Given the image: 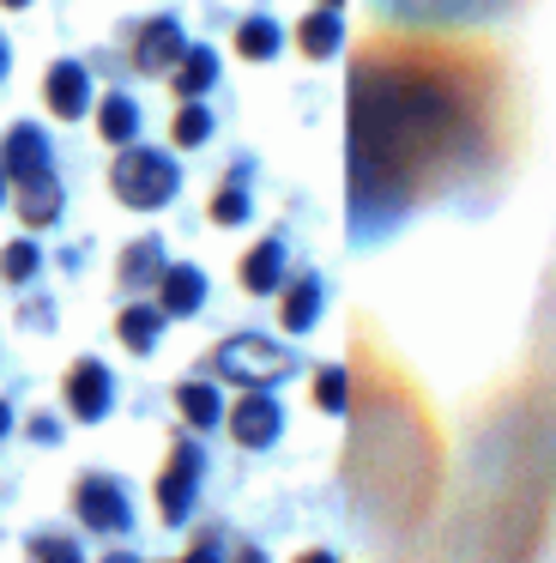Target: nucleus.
<instances>
[{"label": "nucleus", "mask_w": 556, "mask_h": 563, "mask_svg": "<svg viewBox=\"0 0 556 563\" xmlns=\"http://www.w3.org/2000/svg\"><path fill=\"white\" fill-rule=\"evenodd\" d=\"M490 110V86L466 55L363 49L351 74V200L363 231L454 183L483 152Z\"/></svg>", "instance_id": "obj_1"}, {"label": "nucleus", "mask_w": 556, "mask_h": 563, "mask_svg": "<svg viewBox=\"0 0 556 563\" xmlns=\"http://www.w3.org/2000/svg\"><path fill=\"white\" fill-rule=\"evenodd\" d=\"M109 188H115L121 207L157 212L164 200H176L181 170H176V158H164V152H152V146H127L115 164H109Z\"/></svg>", "instance_id": "obj_2"}, {"label": "nucleus", "mask_w": 556, "mask_h": 563, "mask_svg": "<svg viewBox=\"0 0 556 563\" xmlns=\"http://www.w3.org/2000/svg\"><path fill=\"white\" fill-rule=\"evenodd\" d=\"M212 364H218L224 382H242V388H273L278 376H290V352H278L273 340H260V333H236V340H224Z\"/></svg>", "instance_id": "obj_3"}, {"label": "nucleus", "mask_w": 556, "mask_h": 563, "mask_svg": "<svg viewBox=\"0 0 556 563\" xmlns=\"http://www.w3.org/2000/svg\"><path fill=\"white\" fill-rule=\"evenodd\" d=\"M200 473H205V454L193 437H176L164 454V473H157V515L164 527H181L193 509V490H200Z\"/></svg>", "instance_id": "obj_4"}, {"label": "nucleus", "mask_w": 556, "mask_h": 563, "mask_svg": "<svg viewBox=\"0 0 556 563\" xmlns=\"http://www.w3.org/2000/svg\"><path fill=\"white\" fill-rule=\"evenodd\" d=\"M73 515H79L91 533H127L133 527L127 490H121V478H109V473H85L79 485H73Z\"/></svg>", "instance_id": "obj_5"}, {"label": "nucleus", "mask_w": 556, "mask_h": 563, "mask_svg": "<svg viewBox=\"0 0 556 563\" xmlns=\"http://www.w3.org/2000/svg\"><path fill=\"white\" fill-rule=\"evenodd\" d=\"M60 400H67V412L79 418V424H97V418H109V406H115V376H109L97 357H79V364L67 369V382H60Z\"/></svg>", "instance_id": "obj_6"}, {"label": "nucleus", "mask_w": 556, "mask_h": 563, "mask_svg": "<svg viewBox=\"0 0 556 563\" xmlns=\"http://www.w3.org/2000/svg\"><path fill=\"white\" fill-rule=\"evenodd\" d=\"M278 430H285V412H278L273 388H242V400L230 406V437H236V449H273Z\"/></svg>", "instance_id": "obj_7"}, {"label": "nucleus", "mask_w": 556, "mask_h": 563, "mask_svg": "<svg viewBox=\"0 0 556 563\" xmlns=\"http://www.w3.org/2000/svg\"><path fill=\"white\" fill-rule=\"evenodd\" d=\"M181 25L176 19H145L140 31H133V49H127V62L140 67V74H169V67L181 62Z\"/></svg>", "instance_id": "obj_8"}, {"label": "nucleus", "mask_w": 556, "mask_h": 563, "mask_svg": "<svg viewBox=\"0 0 556 563\" xmlns=\"http://www.w3.org/2000/svg\"><path fill=\"white\" fill-rule=\"evenodd\" d=\"M43 103L60 115V122H73V115L91 110V74H85L79 62H55L43 74Z\"/></svg>", "instance_id": "obj_9"}, {"label": "nucleus", "mask_w": 556, "mask_h": 563, "mask_svg": "<svg viewBox=\"0 0 556 563\" xmlns=\"http://www.w3.org/2000/svg\"><path fill=\"white\" fill-rule=\"evenodd\" d=\"M0 170L19 183V176H36V170H48V134L36 122H19V128H7V140H0Z\"/></svg>", "instance_id": "obj_10"}, {"label": "nucleus", "mask_w": 556, "mask_h": 563, "mask_svg": "<svg viewBox=\"0 0 556 563\" xmlns=\"http://www.w3.org/2000/svg\"><path fill=\"white\" fill-rule=\"evenodd\" d=\"M321 321V279L297 273L290 285H278V328L285 333H309Z\"/></svg>", "instance_id": "obj_11"}, {"label": "nucleus", "mask_w": 556, "mask_h": 563, "mask_svg": "<svg viewBox=\"0 0 556 563\" xmlns=\"http://www.w3.org/2000/svg\"><path fill=\"white\" fill-rule=\"evenodd\" d=\"M157 303H164V316H200L205 309V273L188 267V261L164 267V279H157Z\"/></svg>", "instance_id": "obj_12"}, {"label": "nucleus", "mask_w": 556, "mask_h": 563, "mask_svg": "<svg viewBox=\"0 0 556 563\" xmlns=\"http://www.w3.org/2000/svg\"><path fill=\"white\" fill-rule=\"evenodd\" d=\"M278 285H285V236H266V243H254L242 255V291L273 297Z\"/></svg>", "instance_id": "obj_13"}, {"label": "nucleus", "mask_w": 556, "mask_h": 563, "mask_svg": "<svg viewBox=\"0 0 556 563\" xmlns=\"http://www.w3.org/2000/svg\"><path fill=\"white\" fill-rule=\"evenodd\" d=\"M12 195H19V219L24 224H55V212H60V183H55V170H36V176H19L12 183Z\"/></svg>", "instance_id": "obj_14"}, {"label": "nucleus", "mask_w": 556, "mask_h": 563, "mask_svg": "<svg viewBox=\"0 0 556 563\" xmlns=\"http://www.w3.org/2000/svg\"><path fill=\"white\" fill-rule=\"evenodd\" d=\"M218 79V55L205 49V43H188L181 49V62L169 67V86H176V98H205Z\"/></svg>", "instance_id": "obj_15"}, {"label": "nucleus", "mask_w": 556, "mask_h": 563, "mask_svg": "<svg viewBox=\"0 0 556 563\" xmlns=\"http://www.w3.org/2000/svg\"><path fill=\"white\" fill-rule=\"evenodd\" d=\"M338 43H345V25H338V7H321V13H309L297 25V49L309 55V62H333Z\"/></svg>", "instance_id": "obj_16"}, {"label": "nucleus", "mask_w": 556, "mask_h": 563, "mask_svg": "<svg viewBox=\"0 0 556 563\" xmlns=\"http://www.w3.org/2000/svg\"><path fill=\"white\" fill-rule=\"evenodd\" d=\"M164 303H127L115 316V333H121V345H127V352H152L157 345V333H164Z\"/></svg>", "instance_id": "obj_17"}, {"label": "nucleus", "mask_w": 556, "mask_h": 563, "mask_svg": "<svg viewBox=\"0 0 556 563\" xmlns=\"http://www.w3.org/2000/svg\"><path fill=\"white\" fill-rule=\"evenodd\" d=\"M164 243L157 236H140V243H127V255H121V285L127 291H140V285H157L164 279Z\"/></svg>", "instance_id": "obj_18"}, {"label": "nucleus", "mask_w": 556, "mask_h": 563, "mask_svg": "<svg viewBox=\"0 0 556 563\" xmlns=\"http://www.w3.org/2000/svg\"><path fill=\"white\" fill-rule=\"evenodd\" d=\"M176 412L188 430H212L218 418H224V406H218V388L212 382H181L176 388Z\"/></svg>", "instance_id": "obj_19"}, {"label": "nucleus", "mask_w": 556, "mask_h": 563, "mask_svg": "<svg viewBox=\"0 0 556 563\" xmlns=\"http://www.w3.org/2000/svg\"><path fill=\"white\" fill-rule=\"evenodd\" d=\"M97 134H103L109 146H127V140L140 134V103L121 98V91H109V98L97 103Z\"/></svg>", "instance_id": "obj_20"}, {"label": "nucleus", "mask_w": 556, "mask_h": 563, "mask_svg": "<svg viewBox=\"0 0 556 563\" xmlns=\"http://www.w3.org/2000/svg\"><path fill=\"white\" fill-rule=\"evenodd\" d=\"M278 43H285V31H278L266 13H254V19H242V25H236V55H242V62H273Z\"/></svg>", "instance_id": "obj_21"}, {"label": "nucleus", "mask_w": 556, "mask_h": 563, "mask_svg": "<svg viewBox=\"0 0 556 563\" xmlns=\"http://www.w3.org/2000/svg\"><path fill=\"white\" fill-rule=\"evenodd\" d=\"M169 140H176L181 152H193V146H205L212 140V110H205L200 98H181V110H176V122H169Z\"/></svg>", "instance_id": "obj_22"}, {"label": "nucleus", "mask_w": 556, "mask_h": 563, "mask_svg": "<svg viewBox=\"0 0 556 563\" xmlns=\"http://www.w3.org/2000/svg\"><path fill=\"white\" fill-rule=\"evenodd\" d=\"M24 563H85V558L67 533H36V539H24Z\"/></svg>", "instance_id": "obj_23"}, {"label": "nucleus", "mask_w": 556, "mask_h": 563, "mask_svg": "<svg viewBox=\"0 0 556 563\" xmlns=\"http://www.w3.org/2000/svg\"><path fill=\"white\" fill-rule=\"evenodd\" d=\"M345 394H351V382H345V369H321V376H314V406H321L326 418H338L345 412Z\"/></svg>", "instance_id": "obj_24"}, {"label": "nucleus", "mask_w": 556, "mask_h": 563, "mask_svg": "<svg viewBox=\"0 0 556 563\" xmlns=\"http://www.w3.org/2000/svg\"><path fill=\"white\" fill-rule=\"evenodd\" d=\"M242 219H248V188H242V183H224V188L212 195V224H242Z\"/></svg>", "instance_id": "obj_25"}, {"label": "nucleus", "mask_w": 556, "mask_h": 563, "mask_svg": "<svg viewBox=\"0 0 556 563\" xmlns=\"http://www.w3.org/2000/svg\"><path fill=\"white\" fill-rule=\"evenodd\" d=\"M36 273V243H7L0 249V279L7 285H24Z\"/></svg>", "instance_id": "obj_26"}, {"label": "nucleus", "mask_w": 556, "mask_h": 563, "mask_svg": "<svg viewBox=\"0 0 556 563\" xmlns=\"http://www.w3.org/2000/svg\"><path fill=\"white\" fill-rule=\"evenodd\" d=\"M181 563H224V558H218V539H212V533H200V539L188 545V558H181Z\"/></svg>", "instance_id": "obj_27"}, {"label": "nucleus", "mask_w": 556, "mask_h": 563, "mask_svg": "<svg viewBox=\"0 0 556 563\" xmlns=\"http://www.w3.org/2000/svg\"><path fill=\"white\" fill-rule=\"evenodd\" d=\"M31 437L36 442H55V418H31Z\"/></svg>", "instance_id": "obj_28"}, {"label": "nucleus", "mask_w": 556, "mask_h": 563, "mask_svg": "<svg viewBox=\"0 0 556 563\" xmlns=\"http://www.w3.org/2000/svg\"><path fill=\"white\" fill-rule=\"evenodd\" d=\"M230 563H266V551L260 545H236V558H230Z\"/></svg>", "instance_id": "obj_29"}, {"label": "nucleus", "mask_w": 556, "mask_h": 563, "mask_svg": "<svg viewBox=\"0 0 556 563\" xmlns=\"http://www.w3.org/2000/svg\"><path fill=\"white\" fill-rule=\"evenodd\" d=\"M297 563H338V558H333V551H302Z\"/></svg>", "instance_id": "obj_30"}, {"label": "nucleus", "mask_w": 556, "mask_h": 563, "mask_svg": "<svg viewBox=\"0 0 556 563\" xmlns=\"http://www.w3.org/2000/svg\"><path fill=\"white\" fill-rule=\"evenodd\" d=\"M7 430H12V406L0 400V437H7Z\"/></svg>", "instance_id": "obj_31"}, {"label": "nucleus", "mask_w": 556, "mask_h": 563, "mask_svg": "<svg viewBox=\"0 0 556 563\" xmlns=\"http://www.w3.org/2000/svg\"><path fill=\"white\" fill-rule=\"evenodd\" d=\"M103 563H140V558H133V551H109Z\"/></svg>", "instance_id": "obj_32"}, {"label": "nucleus", "mask_w": 556, "mask_h": 563, "mask_svg": "<svg viewBox=\"0 0 556 563\" xmlns=\"http://www.w3.org/2000/svg\"><path fill=\"white\" fill-rule=\"evenodd\" d=\"M7 62H12V49H7V37H0V79H7Z\"/></svg>", "instance_id": "obj_33"}, {"label": "nucleus", "mask_w": 556, "mask_h": 563, "mask_svg": "<svg viewBox=\"0 0 556 563\" xmlns=\"http://www.w3.org/2000/svg\"><path fill=\"white\" fill-rule=\"evenodd\" d=\"M7 183H12V176H7V170H0V207H7Z\"/></svg>", "instance_id": "obj_34"}, {"label": "nucleus", "mask_w": 556, "mask_h": 563, "mask_svg": "<svg viewBox=\"0 0 556 563\" xmlns=\"http://www.w3.org/2000/svg\"><path fill=\"white\" fill-rule=\"evenodd\" d=\"M0 7H31V0H0Z\"/></svg>", "instance_id": "obj_35"}, {"label": "nucleus", "mask_w": 556, "mask_h": 563, "mask_svg": "<svg viewBox=\"0 0 556 563\" xmlns=\"http://www.w3.org/2000/svg\"><path fill=\"white\" fill-rule=\"evenodd\" d=\"M321 7H345V0H321Z\"/></svg>", "instance_id": "obj_36"}]
</instances>
